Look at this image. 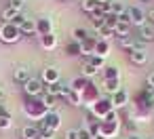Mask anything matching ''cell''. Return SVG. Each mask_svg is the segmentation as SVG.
<instances>
[{
  "mask_svg": "<svg viewBox=\"0 0 154 139\" xmlns=\"http://www.w3.org/2000/svg\"><path fill=\"white\" fill-rule=\"evenodd\" d=\"M120 131V118L116 114V110L112 114H108L101 122H99V135L97 137H106V139H114Z\"/></svg>",
  "mask_w": 154,
  "mask_h": 139,
  "instance_id": "obj_1",
  "label": "cell"
},
{
  "mask_svg": "<svg viewBox=\"0 0 154 139\" xmlns=\"http://www.w3.org/2000/svg\"><path fill=\"white\" fill-rule=\"evenodd\" d=\"M23 114L30 118V120H36V122H42L49 114V110L45 107V103L40 99H28L23 103Z\"/></svg>",
  "mask_w": 154,
  "mask_h": 139,
  "instance_id": "obj_2",
  "label": "cell"
},
{
  "mask_svg": "<svg viewBox=\"0 0 154 139\" xmlns=\"http://www.w3.org/2000/svg\"><path fill=\"white\" fill-rule=\"evenodd\" d=\"M80 99H82V105H85V107H89V110H91V107L101 99V97H99V89L95 86V82H93V80H89V82H87V86H85V89H82V93H80Z\"/></svg>",
  "mask_w": 154,
  "mask_h": 139,
  "instance_id": "obj_3",
  "label": "cell"
},
{
  "mask_svg": "<svg viewBox=\"0 0 154 139\" xmlns=\"http://www.w3.org/2000/svg\"><path fill=\"white\" fill-rule=\"evenodd\" d=\"M21 38V30L13 23H0V40L5 44H15Z\"/></svg>",
  "mask_w": 154,
  "mask_h": 139,
  "instance_id": "obj_4",
  "label": "cell"
},
{
  "mask_svg": "<svg viewBox=\"0 0 154 139\" xmlns=\"http://www.w3.org/2000/svg\"><path fill=\"white\" fill-rule=\"evenodd\" d=\"M112 112H114V105H112V99H110V97L99 99V101H97V103H95V105L89 110V114H91V116H95L99 122H101V120H103L108 114H112Z\"/></svg>",
  "mask_w": 154,
  "mask_h": 139,
  "instance_id": "obj_5",
  "label": "cell"
},
{
  "mask_svg": "<svg viewBox=\"0 0 154 139\" xmlns=\"http://www.w3.org/2000/svg\"><path fill=\"white\" fill-rule=\"evenodd\" d=\"M127 17H129V21H131V28H133V26L141 28V26L148 23V13H146L141 7H137V5L127 7Z\"/></svg>",
  "mask_w": 154,
  "mask_h": 139,
  "instance_id": "obj_6",
  "label": "cell"
},
{
  "mask_svg": "<svg viewBox=\"0 0 154 139\" xmlns=\"http://www.w3.org/2000/svg\"><path fill=\"white\" fill-rule=\"evenodd\" d=\"M23 91H26V95H28L30 99H40V97L45 95V84H42L40 78H30V80L23 84Z\"/></svg>",
  "mask_w": 154,
  "mask_h": 139,
  "instance_id": "obj_7",
  "label": "cell"
},
{
  "mask_svg": "<svg viewBox=\"0 0 154 139\" xmlns=\"http://www.w3.org/2000/svg\"><path fill=\"white\" fill-rule=\"evenodd\" d=\"M40 80H42V84H45V86H47V84L61 82V72H59L55 65H47V68L42 70V76H40Z\"/></svg>",
  "mask_w": 154,
  "mask_h": 139,
  "instance_id": "obj_8",
  "label": "cell"
},
{
  "mask_svg": "<svg viewBox=\"0 0 154 139\" xmlns=\"http://www.w3.org/2000/svg\"><path fill=\"white\" fill-rule=\"evenodd\" d=\"M30 78H32V72H30V68H28V65H17V68L13 70V80H15V82L26 84Z\"/></svg>",
  "mask_w": 154,
  "mask_h": 139,
  "instance_id": "obj_9",
  "label": "cell"
},
{
  "mask_svg": "<svg viewBox=\"0 0 154 139\" xmlns=\"http://www.w3.org/2000/svg\"><path fill=\"white\" fill-rule=\"evenodd\" d=\"M38 40H40V47H42L45 51H53V49H57V44H59V38L55 36V32L45 34V36H38Z\"/></svg>",
  "mask_w": 154,
  "mask_h": 139,
  "instance_id": "obj_10",
  "label": "cell"
},
{
  "mask_svg": "<svg viewBox=\"0 0 154 139\" xmlns=\"http://www.w3.org/2000/svg\"><path fill=\"white\" fill-rule=\"evenodd\" d=\"M129 59H131L133 65H146V61H148V51H146V49H135V51L129 53Z\"/></svg>",
  "mask_w": 154,
  "mask_h": 139,
  "instance_id": "obj_11",
  "label": "cell"
},
{
  "mask_svg": "<svg viewBox=\"0 0 154 139\" xmlns=\"http://www.w3.org/2000/svg\"><path fill=\"white\" fill-rule=\"evenodd\" d=\"M112 99V105H114V110H118V107H125L127 103H129V93L125 91V89H120L116 95H112L110 97Z\"/></svg>",
  "mask_w": 154,
  "mask_h": 139,
  "instance_id": "obj_12",
  "label": "cell"
},
{
  "mask_svg": "<svg viewBox=\"0 0 154 139\" xmlns=\"http://www.w3.org/2000/svg\"><path fill=\"white\" fill-rule=\"evenodd\" d=\"M36 30H38V36H45V34H51L53 32V21L49 17H42V19H36Z\"/></svg>",
  "mask_w": 154,
  "mask_h": 139,
  "instance_id": "obj_13",
  "label": "cell"
},
{
  "mask_svg": "<svg viewBox=\"0 0 154 139\" xmlns=\"http://www.w3.org/2000/svg\"><path fill=\"white\" fill-rule=\"evenodd\" d=\"M101 80H120V70L118 65H106L101 70Z\"/></svg>",
  "mask_w": 154,
  "mask_h": 139,
  "instance_id": "obj_14",
  "label": "cell"
},
{
  "mask_svg": "<svg viewBox=\"0 0 154 139\" xmlns=\"http://www.w3.org/2000/svg\"><path fill=\"white\" fill-rule=\"evenodd\" d=\"M19 30H21V36H32V34H34V36H38L36 19H30V17H28V19L21 23V28H19Z\"/></svg>",
  "mask_w": 154,
  "mask_h": 139,
  "instance_id": "obj_15",
  "label": "cell"
},
{
  "mask_svg": "<svg viewBox=\"0 0 154 139\" xmlns=\"http://www.w3.org/2000/svg\"><path fill=\"white\" fill-rule=\"evenodd\" d=\"M21 139H40L38 124H26V126L21 128Z\"/></svg>",
  "mask_w": 154,
  "mask_h": 139,
  "instance_id": "obj_16",
  "label": "cell"
},
{
  "mask_svg": "<svg viewBox=\"0 0 154 139\" xmlns=\"http://www.w3.org/2000/svg\"><path fill=\"white\" fill-rule=\"evenodd\" d=\"M47 126H51L53 131H57L59 126H61V116H59V112H49L47 114V118L42 120Z\"/></svg>",
  "mask_w": 154,
  "mask_h": 139,
  "instance_id": "obj_17",
  "label": "cell"
},
{
  "mask_svg": "<svg viewBox=\"0 0 154 139\" xmlns=\"http://www.w3.org/2000/svg\"><path fill=\"white\" fill-rule=\"evenodd\" d=\"M101 84H103V91L112 97V95H116L122 86H120V80H101Z\"/></svg>",
  "mask_w": 154,
  "mask_h": 139,
  "instance_id": "obj_18",
  "label": "cell"
},
{
  "mask_svg": "<svg viewBox=\"0 0 154 139\" xmlns=\"http://www.w3.org/2000/svg\"><path fill=\"white\" fill-rule=\"evenodd\" d=\"M139 40H141V42L154 40V28H152V23H146V26L139 28Z\"/></svg>",
  "mask_w": 154,
  "mask_h": 139,
  "instance_id": "obj_19",
  "label": "cell"
},
{
  "mask_svg": "<svg viewBox=\"0 0 154 139\" xmlns=\"http://www.w3.org/2000/svg\"><path fill=\"white\" fill-rule=\"evenodd\" d=\"M80 70H82V72H80V76H82V78H87V80H93V78L99 74V70H97L95 65H91V63H82V65H80Z\"/></svg>",
  "mask_w": 154,
  "mask_h": 139,
  "instance_id": "obj_20",
  "label": "cell"
},
{
  "mask_svg": "<svg viewBox=\"0 0 154 139\" xmlns=\"http://www.w3.org/2000/svg\"><path fill=\"white\" fill-rule=\"evenodd\" d=\"M95 55H99V57H108L110 55V42L108 40H101V38H97V47H95Z\"/></svg>",
  "mask_w": 154,
  "mask_h": 139,
  "instance_id": "obj_21",
  "label": "cell"
},
{
  "mask_svg": "<svg viewBox=\"0 0 154 139\" xmlns=\"http://www.w3.org/2000/svg\"><path fill=\"white\" fill-rule=\"evenodd\" d=\"M114 36H118V38H125V36H131V23H125V21H118V23H116V30H114Z\"/></svg>",
  "mask_w": 154,
  "mask_h": 139,
  "instance_id": "obj_22",
  "label": "cell"
},
{
  "mask_svg": "<svg viewBox=\"0 0 154 139\" xmlns=\"http://www.w3.org/2000/svg\"><path fill=\"white\" fill-rule=\"evenodd\" d=\"M95 47H97V38L89 36V38L82 42V55H95Z\"/></svg>",
  "mask_w": 154,
  "mask_h": 139,
  "instance_id": "obj_23",
  "label": "cell"
},
{
  "mask_svg": "<svg viewBox=\"0 0 154 139\" xmlns=\"http://www.w3.org/2000/svg\"><path fill=\"white\" fill-rule=\"evenodd\" d=\"M17 15H19V11H15L13 7H7V9L2 11V15H0V19H2V23H13Z\"/></svg>",
  "mask_w": 154,
  "mask_h": 139,
  "instance_id": "obj_24",
  "label": "cell"
},
{
  "mask_svg": "<svg viewBox=\"0 0 154 139\" xmlns=\"http://www.w3.org/2000/svg\"><path fill=\"white\" fill-rule=\"evenodd\" d=\"M87 82H89L87 78L76 76V78H72V80H70V89H72V91H76V93H82V89L87 86Z\"/></svg>",
  "mask_w": 154,
  "mask_h": 139,
  "instance_id": "obj_25",
  "label": "cell"
},
{
  "mask_svg": "<svg viewBox=\"0 0 154 139\" xmlns=\"http://www.w3.org/2000/svg\"><path fill=\"white\" fill-rule=\"evenodd\" d=\"M66 53L68 55H82V44L78 40H70L66 44Z\"/></svg>",
  "mask_w": 154,
  "mask_h": 139,
  "instance_id": "obj_26",
  "label": "cell"
},
{
  "mask_svg": "<svg viewBox=\"0 0 154 139\" xmlns=\"http://www.w3.org/2000/svg\"><path fill=\"white\" fill-rule=\"evenodd\" d=\"M91 21H93V28H95V30L99 32V30H101V28L106 26V15H101L99 11H95V13L91 15Z\"/></svg>",
  "mask_w": 154,
  "mask_h": 139,
  "instance_id": "obj_27",
  "label": "cell"
},
{
  "mask_svg": "<svg viewBox=\"0 0 154 139\" xmlns=\"http://www.w3.org/2000/svg\"><path fill=\"white\" fill-rule=\"evenodd\" d=\"M61 89H63V82H55V84H47L45 86V93L47 95H53V97H61Z\"/></svg>",
  "mask_w": 154,
  "mask_h": 139,
  "instance_id": "obj_28",
  "label": "cell"
},
{
  "mask_svg": "<svg viewBox=\"0 0 154 139\" xmlns=\"http://www.w3.org/2000/svg\"><path fill=\"white\" fill-rule=\"evenodd\" d=\"M57 99H59V97H53V95H47V93H45V95L40 97V101L45 103V107H47L49 112H55V105H57Z\"/></svg>",
  "mask_w": 154,
  "mask_h": 139,
  "instance_id": "obj_29",
  "label": "cell"
},
{
  "mask_svg": "<svg viewBox=\"0 0 154 139\" xmlns=\"http://www.w3.org/2000/svg\"><path fill=\"white\" fill-rule=\"evenodd\" d=\"M82 11L85 13H89V15H93L95 11H99V2H97V0H82Z\"/></svg>",
  "mask_w": 154,
  "mask_h": 139,
  "instance_id": "obj_30",
  "label": "cell"
},
{
  "mask_svg": "<svg viewBox=\"0 0 154 139\" xmlns=\"http://www.w3.org/2000/svg\"><path fill=\"white\" fill-rule=\"evenodd\" d=\"M38 131H40V137L42 139H55V131L51 126H47L45 122H38Z\"/></svg>",
  "mask_w": 154,
  "mask_h": 139,
  "instance_id": "obj_31",
  "label": "cell"
},
{
  "mask_svg": "<svg viewBox=\"0 0 154 139\" xmlns=\"http://www.w3.org/2000/svg\"><path fill=\"white\" fill-rule=\"evenodd\" d=\"M87 38H89V32H87L85 28H74V32H72V40H78V42L82 44Z\"/></svg>",
  "mask_w": 154,
  "mask_h": 139,
  "instance_id": "obj_32",
  "label": "cell"
},
{
  "mask_svg": "<svg viewBox=\"0 0 154 139\" xmlns=\"http://www.w3.org/2000/svg\"><path fill=\"white\" fill-rule=\"evenodd\" d=\"M127 13V7L122 2H118V0H112V15L114 17H122Z\"/></svg>",
  "mask_w": 154,
  "mask_h": 139,
  "instance_id": "obj_33",
  "label": "cell"
},
{
  "mask_svg": "<svg viewBox=\"0 0 154 139\" xmlns=\"http://www.w3.org/2000/svg\"><path fill=\"white\" fill-rule=\"evenodd\" d=\"M68 101H70L72 105H82V99H80V93H76V91H70V95H68Z\"/></svg>",
  "mask_w": 154,
  "mask_h": 139,
  "instance_id": "obj_34",
  "label": "cell"
},
{
  "mask_svg": "<svg viewBox=\"0 0 154 139\" xmlns=\"http://www.w3.org/2000/svg\"><path fill=\"white\" fill-rule=\"evenodd\" d=\"M116 23H118V17H114V15H110V17H106V26L103 28H108V30H116Z\"/></svg>",
  "mask_w": 154,
  "mask_h": 139,
  "instance_id": "obj_35",
  "label": "cell"
},
{
  "mask_svg": "<svg viewBox=\"0 0 154 139\" xmlns=\"http://www.w3.org/2000/svg\"><path fill=\"white\" fill-rule=\"evenodd\" d=\"M78 139H95V137L87 126H82V128H78Z\"/></svg>",
  "mask_w": 154,
  "mask_h": 139,
  "instance_id": "obj_36",
  "label": "cell"
},
{
  "mask_svg": "<svg viewBox=\"0 0 154 139\" xmlns=\"http://www.w3.org/2000/svg\"><path fill=\"white\" fill-rule=\"evenodd\" d=\"M11 124H13V120H11V116H0V128H11Z\"/></svg>",
  "mask_w": 154,
  "mask_h": 139,
  "instance_id": "obj_37",
  "label": "cell"
},
{
  "mask_svg": "<svg viewBox=\"0 0 154 139\" xmlns=\"http://www.w3.org/2000/svg\"><path fill=\"white\" fill-rule=\"evenodd\" d=\"M63 139H78V128H68Z\"/></svg>",
  "mask_w": 154,
  "mask_h": 139,
  "instance_id": "obj_38",
  "label": "cell"
},
{
  "mask_svg": "<svg viewBox=\"0 0 154 139\" xmlns=\"http://www.w3.org/2000/svg\"><path fill=\"white\" fill-rule=\"evenodd\" d=\"M146 89H154V72H150L146 76Z\"/></svg>",
  "mask_w": 154,
  "mask_h": 139,
  "instance_id": "obj_39",
  "label": "cell"
},
{
  "mask_svg": "<svg viewBox=\"0 0 154 139\" xmlns=\"http://www.w3.org/2000/svg\"><path fill=\"white\" fill-rule=\"evenodd\" d=\"M9 7H13L15 11H19V13H21V9H23V2H21V0H11V2H9Z\"/></svg>",
  "mask_w": 154,
  "mask_h": 139,
  "instance_id": "obj_40",
  "label": "cell"
},
{
  "mask_svg": "<svg viewBox=\"0 0 154 139\" xmlns=\"http://www.w3.org/2000/svg\"><path fill=\"white\" fill-rule=\"evenodd\" d=\"M26 19H28V17H26V15H23V13H19V15H17V17H15V21H13V26H17V28H21V23H23V21H26Z\"/></svg>",
  "mask_w": 154,
  "mask_h": 139,
  "instance_id": "obj_41",
  "label": "cell"
},
{
  "mask_svg": "<svg viewBox=\"0 0 154 139\" xmlns=\"http://www.w3.org/2000/svg\"><path fill=\"white\" fill-rule=\"evenodd\" d=\"M125 126H127V128H129V131H131V133H133V131H135V126H137V124H135V122H133V120H131V118H129V120H127V122H125Z\"/></svg>",
  "mask_w": 154,
  "mask_h": 139,
  "instance_id": "obj_42",
  "label": "cell"
},
{
  "mask_svg": "<svg viewBox=\"0 0 154 139\" xmlns=\"http://www.w3.org/2000/svg\"><path fill=\"white\" fill-rule=\"evenodd\" d=\"M0 116H11V114H9V110H7L2 103H0Z\"/></svg>",
  "mask_w": 154,
  "mask_h": 139,
  "instance_id": "obj_43",
  "label": "cell"
},
{
  "mask_svg": "<svg viewBox=\"0 0 154 139\" xmlns=\"http://www.w3.org/2000/svg\"><path fill=\"white\" fill-rule=\"evenodd\" d=\"M127 139H143V137H141L139 133H129V137H127Z\"/></svg>",
  "mask_w": 154,
  "mask_h": 139,
  "instance_id": "obj_44",
  "label": "cell"
},
{
  "mask_svg": "<svg viewBox=\"0 0 154 139\" xmlns=\"http://www.w3.org/2000/svg\"><path fill=\"white\" fill-rule=\"evenodd\" d=\"M148 19H150V23H154V9H150V13H148Z\"/></svg>",
  "mask_w": 154,
  "mask_h": 139,
  "instance_id": "obj_45",
  "label": "cell"
},
{
  "mask_svg": "<svg viewBox=\"0 0 154 139\" xmlns=\"http://www.w3.org/2000/svg\"><path fill=\"white\" fill-rule=\"evenodd\" d=\"M148 95H150V99L154 101V89H148Z\"/></svg>",
  "mask_w": 154,
  "mask_h": 139,
  "instance_id": "obj_46",
  "label": "cell"
},
{
  "mask_svg": "<svg viewBox=\"0 0 154 139\" xmlns=\"http://www.w3.org/2000/svg\"><path fill=\"white\" fill-rule=\"evenodd\" d=\"M2 99H5V89L0 86V101H2Z\"/></svg>",
  "mask_w": 154,
  "mask_h": 139,
  "instance_id": "obj_47",
  "label": "cell"
},
{
  "mask_svg": "<svg viewBox=\"0 0 154 139\" xmlns=\"http://www.w3.org/2000/svg\"><path fill=\"white\" fill-rule=\"evenodd\" d=\"M97 2H99V5H101V2H108V0H97Z\"/></svg>",
  "mask_w": 154,
  "mask_h": 139,
  "instance_id": "obj_48",
  "label": "cell"
},
{
  "mask_svg": "<svg viewBox=\"0 0 154 139\" xmlns=\"http://www.w3.org/2000/svg\"><path fill=\"white\" fill-rule=\"evenodd\" d=\"M95 139H106V137H95Z\"/></svg>",
  "mask_w": 154,
  "mask_h": 139,
  "instance_id": "obj_49",
  "label": "cell"
},
{
  "mask_svg": "<svg viewBox=\"0 0 154 139\" xmlns=\"http://www.w3.org/2000/svg\"><path fill=\"white\" fill-rule=\"evenodd\" d=\"M21 2H26V0H21Z\"/></svg>",
  "mask_w": 154,
  "mask_h": 139,
  "instance_id": "obj_50",
  "label": "cell"
},
{
  "mask_svg": "<svg viewBox=\"0 0 154 139\" xmlns=\"http://www.w3.org/2000/svg\"><path fill=\"white\" fill-rule=\"evenodd\" d=\"M40 139H42V137H40Z\"/></svg>",
  "mask_w": 154,
  "mask_h": 139,
  "instance_id": "obj_51",
  "label": "cell"
}]
</instances>
